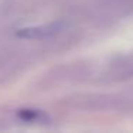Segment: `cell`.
Segmentation results:
<instances>
[{"label":"cell","instance_id":"6da1fadb","mask_svg":"<svg viewBox=\"0 0 133 133\" xmlns=\"http://www.w3.org/2000/svg\"><path fill=\"white\" fill-rule=\"evenodd\" d=\"M63 22H53L47 24H40V26H32V27H23L17 30L16 35L22 39H29V40H42V39H49L56 36L63 29Z\"/></svg>","mask_w":133,"mask_h":133},{"label":"cell","instance_id":"7a4b0ae2","mask_svg":"<svg viewBox=\"0 0 133 133\" xmlns=\"http://www.w3.org/2000/svg\"><path fill=\"white\" fill-rule=\"evenodd\" d=\"M17 116L24 122H39L40 119L44 117L43 113L35 109H22V110H19Z\"/></svg>","mask_w":133,"mask_h":133}]
</instances>
